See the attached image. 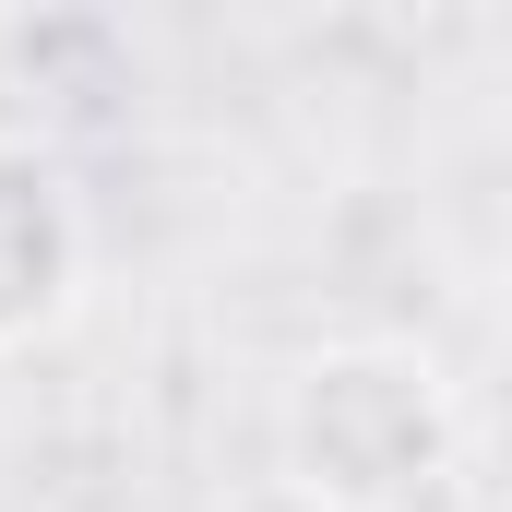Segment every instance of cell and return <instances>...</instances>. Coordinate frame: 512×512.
<instances>
[{"mask_svg": "<svg viewBox=\"0 0 512 512\" xmlns=\"http://www.w3.org/2000/svg\"><path fill=\"white\" fill-rule=\"evenodd\" d=\"M453 453V382L405 334H334L274 393V465L310 512H429L453 489Z\"/></svg>", "mask_w": 512, "mask_h": 512, "instance_id": "6da1fadb", "label": "cell"}, {"mask_svg": "<svg viewBox=\"0 0 512 512\" xmlns=\"http://www.w3.org/2000/svg\"><path fill=\"white\" fill-rule=\"evenodd\" d=\"M84 298V191L48 143L0 131V358L60 334Z\"/></svg>", "mask_w": 512, "mask_h": 512, "instance_id": "7a4b0ae2", "label": "cell"}]
</instances>
